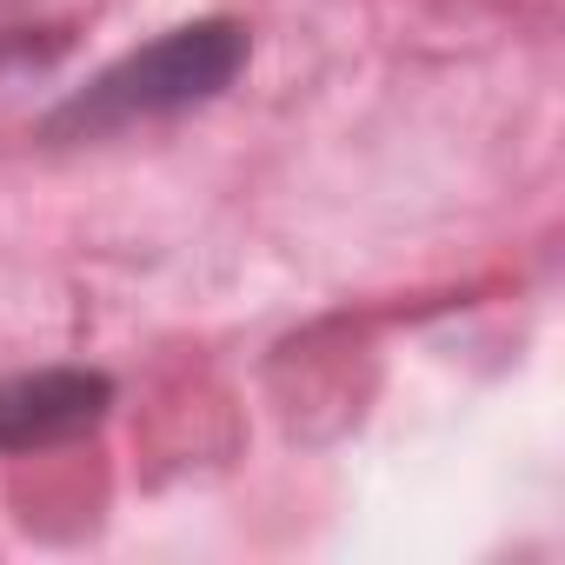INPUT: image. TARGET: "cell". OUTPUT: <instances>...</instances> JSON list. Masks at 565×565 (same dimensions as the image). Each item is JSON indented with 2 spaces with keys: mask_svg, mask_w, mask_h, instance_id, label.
Masks as SVG:
<instances>
[{
  "mask_svg": "<svg viewBox=\"0 0 565 565\" xmlns=\"http://www.w3.org/2000/svg\"><path fill=\"white\" fill-rule=\"evenodd\" d=\"M246 67V28L239 21H186L134 54H120L114 67H100L81 94H67L41 134L47 140H100L120 134L134 120H167L186 107H206L213 94L233 87V74Z\"/></svg>",
  "mask_w": 565,
  "mask_h": 565,
  "instance_id": "obj_1",
  "label": "cell"
},
{
  "mask_svg": "<svg viewBox=\"0 0 565 565\" xmlns=\"http://www.w3.org/2000/svg\"><path fill=\"white\" fill-rule=\"evenodd\" d=\"M114 406V380L87 366L8 373L0 380V452H41L94 433Z\"/></svg>",
  "mask_w": 565,
  "mask_h": 565,
  "instance_id": "obj_2",
  "label": "cell"
}]
</instances>
